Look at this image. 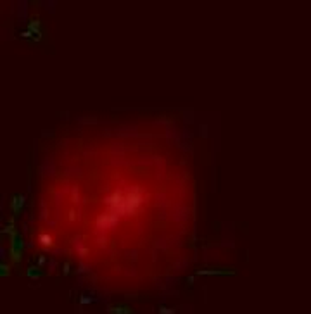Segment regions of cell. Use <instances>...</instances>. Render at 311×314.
Returning a JSON list of instances; mask_svg holds the SVG:
<instances>
[{"label":"cell","instance_id":"cell-2","mask_svg":"<svg viewBox=\"0 0 311 314\" xmlns=\"http://www.w3.org/2000/svg\"><path fill=\"white\" fill-rule=\"evenodd\" d=\"M23 37L31 38V40H35V42L42 40V21H40V18H38V16L30 18V21H28V26H26V31H24Z\"/></svg>","mask_w":311,"mask_h":314},{"label":"cell","instance_id":"cell-4","mask_svg":"<svg viewBox=\"0 0 311 314\" xmlns=\"http://www.w3.org/2000/svg\"><path fill=\"white\" fill-rule=\"evenodd\" d=\"M23 207H24V195H21V193H14V195L11 197V202H9L11 216L18 218V216L23 212Z\"/></svg>","mask_w":311,"mask_h":314},{"label":"cell","instance_id":"cell-12","mask_svg":"<svg viewBox=\"0 0 311 314\" xmlns=\"http://www.w3.org/2000/svg\"><path fill=\"white\" fill-rule=\"evenodd\" d=\"M192 281H194V277H190V278H187V283H189V285H192Z\"/></svg>","mask_w":311,"mask_h":314},{"label":"cell","instance_id":"cell-5","mask_svg":"<svg viewBox=\"0 0 311 314\" xmlns=\"http://www.w3.org/2000/svg\"><path fill=\"white\" fill-rule=\"evenodd\" d=\"M107 314H135V311L128 304H113L107 307Z\"/></svg>","mask_w":311,"mask_h":314},{"label":"cell","instance_id":"cell-7","mask_svg":"<svg viewBox=\"0 0 311 314\" xmlns=\"http://www.w3.org/2000/svg\"><path fill=\"white\" fill-rule=\"evenodd\" d=\"M38 240H40V245L45 247V249H52V247H54V240H52V237H50V235L42 233L40 237H38Z\"/></svg>","mask_w":311,"mask_h":314},{"label":"cell","instance_id":"cell-6","mask_svg":"<svg viewBox=\"0 0 311 314\" xmlns=\"http://www.w3.org/2000/svg\"><path fill=\"white\" fill-rule=\"evenodd\" d=\"M24 273H26V277L31 278V280H40L43 277V269L38 264H30Z\"/></svg>","mask_w":311,"mask_h":314},{"label":"cell","instance_id":"cell-1","mask_svg":"<svg viewBox=\"0 0 311 314\" xmlns=\"http://www.w3.org/2000/svg\"><path fill=\"white\" fill-rule=\"evenodd\" d=\"M23 252H24V242H23V235L19 233L18 230H14L12 233H9V262L12 266H19L23 261Z\"/></svg>","mask_w":311,"mask_h":314},{"label":"cell","instance_id":"cell-10","mask_svg":"<svg viewBox=\"0 0 311 314\" xmlns=\"http://www.w3.org/2000/svg\"><path fill=\"white\" fill-rule=\"evenodd\" d=\"M159 314H175V309H171V307L161 306V307H159Z\"/></svg>","mask_w":311,"mask_h":314},{"label":"cell","instance_id":"cell-11","mask_svg":"<svg viewBox=\"0 0 311 314\" xmlns=\"http://www.w3.org/2000/svg\"><path fill=\"white\" fill-rule=\"evenodd\" d=\"M43 262H45V258H40V259H38V266H40V268L43 266Z\"/></svg>","mask_w":311,"mask_h":314},{"label":"cell","instance_id":"cell-9","mask_svg":"<svg viewBox=\"0 0 311 314\" xmlns=\"http://www.w3.org/2000/svg\"><path fill=\"white\" fill-rule=\"evenodd\" d=\"M69 273H71V264H69V262H64V264H62V275L68 277Z\"/></svg>","mask_w":311,"mask_h":314},{"label":"cell","instance_id":"cell-3","mask_svg":"<svg viewBox=\"0 0 311 314\" xmlns=\"http://www.w3.org/2000/svg\"><path fill=\"white\" fill-rule=\"evenodd\" d=\"M235 275L233 268H206V269H197L195 277H232Z\"/></svg>","mask_w":311,"mask_h":314},{"label":"cell","instance_id":"cell-8","mask_svg":"<svg viewBox=\"0 0 311 314\" xmlns=\"http://www.w3.org/2000/svg\"><path fill=\"white\" fill-rule=\"evenodd\" d=\"M12 275V264L11 262H0V277L9 278Z\"/></svg>","mask_w":311,"mask_h":314}]
</instances>
